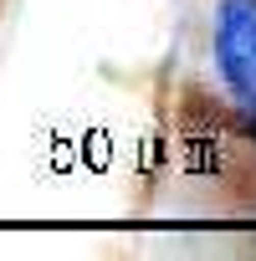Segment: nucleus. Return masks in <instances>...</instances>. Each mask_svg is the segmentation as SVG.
Returning <instances> with one entry per match:
<instances>
[{
  "instance_id": "1",
  "label": "nucleus",
  "mask_w": 256,
  "mask_h": 261,
  "mask_svg": "<svg viewBox=\"0 0 256 261\" xmlns=\"http://www.w3.org/2000/svg\"><path fill=\"white\" fill-rule=\"evenodd\" d=\"M215 67L236 92V102L256 113V0L215 6Z\"/></svg>"
}]
</instances>
